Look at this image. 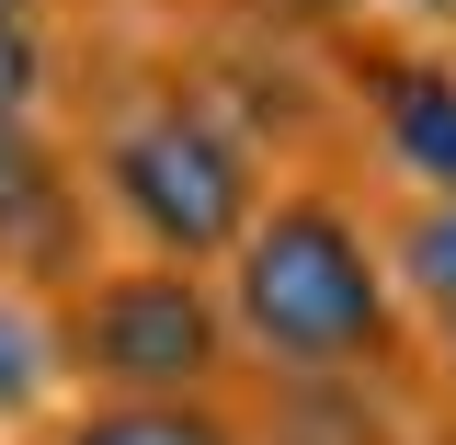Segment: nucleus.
I'll return each mask as SVG.
<instances>
[{"label": "nucleus", "instance_id": "6e6552de", "mask_svg": "<svg viewBox=\"0 0 456 445\" xmlns=\"http://www.w3.org/2000/svg\"><path fill=\"white\" fill-rule=\"evenodd\" d=\"M46 92V57H35V35L23 23H0V126H23V103Z\"/></svg>", "mask_w": 456, "mask_h": 445}, {"label": "nucleus", "instance_id": "f03ea898", "mask_svg": "<svg viewBox=\"0 0 456 445\" xmlns=\"http://www.w3.org/2000/svg\"><path fill=\"white\" fill-rule=\"evenodd\" d=\"M114 194H126V218L149 228L160 251H228L240 228H251V171L228 149L206 114H137L126 137H114Z\"/></svg>", "mask_w": 456, "mask_h": 445}, {"label": "nucleus", "instance_id": "423d86ee", "mask_svg": "<svg viewBox=\"0 0 456 445\" xmlns=\"http://www.w3.org/2000/svg\"><path fill=\"white\" fill-rule=\"evenodd\" d=\"M46 206H57V183H46V161H35V137H23V126H0V240L46 228Z\"/></svg>", "mask_w": 456, "mask_h": 445}, {"label": "nucleus", "instance_id": "1a4fd4ad", "mask_svg": "<svg viewBox=\"0 0 456 445\" xmlns=\"http://www.w3.org/2000/svg\"><path fill=\"white\" fill-rule=\"evenodd\" d=\"M35 389V342H23V320H0V400Z\"/></svg>", "mask_w": 456, "mask_h": 445}, {"label": "nucleus", "instance_id": "20e7f679", "mask_svg": "<svg viewBox=\"0 0 456 445\" xmlns=\"http://www.w3.org/2000/svg\"><path fill=\"white\" fill-rule=\"evenodd\" d=\"M388 137L422 183L456 194V80L445 69H388Z\"/></svg>", "mask_w": 456, "mask_h": 445}, {"label": "nucleus", "instance_id": "f257e3e1", "mask_svg": "<svg viewBox=\"0 0 456 445\" xmlns=\"http://www.w3.org/2000/svg\"><path fill=\"white\" fill-rule=\"evenodd\" d=\"M240 320H251V342H274L285 366H331L354 342H377V263H365V240L331 206H285L240 251Z\"/></svg>", "mask_w": 456, "mask_h": 445}, {"label": "nucleus", "instance_id": "9d476101", "mask_svg": "<svg viewBox=\"0 0 456 445\" xmlns=\"http://www.w3.org/2000/svg\"><path fill=\"white\" fill-rule=\"evenodd\" d=\"M23 12H35V0H0V23H23Z\"/></svg>", "mask_w": 456, "mask_h": 445}, {"label": "nucleus", "instance_id": "7ed1b4c3", "mask_svg": "<svg viewBox=\"0 0 456 445\" xmlns=\"http://www.w3.org/2000/svg\"><path fill=\"white\" fill-rule=\"evenodd\" d=\"M80 354H92V377H114L126 400H183V389L217 377V309L194 297V275H126V285L92 297Z\"/></svg>", "mask_w": 456, "mask_h": 445}, {"label": "nucleus", "instance_id": "0eeeda50", "mask_svg": "<svg viewBox=\"0 0 456 445\" xmlns=\"http://www.w3.org/2000/svg\"><path fill=\"white\" fill-rule=\"evenodd\" d=\"M399 263H411V285H422V297H434V309L456 320V194L411 218V240H399Z\"/></svg>", "mask_w": 456, "mask_h": 445}, {"label": "nucleus", "instance_id": "39448f33", "mask_svg": "<svg viewBox=\"0 0 456 445\" xmlns=\"http://www.w3.org/2000/svg\"><path fill=\"white\" fill-rule=\"evenodd\" d=\"M69 445H228L206 411H183V400H126V411H103V423H80Z\"/></svg>", "mask_w": 456, "mask_h": 445}, {"label": "nucleus", "instance_id": "9b49d317", "mask_svg": "<svg viewBox=\"0 0 456 445\" xmlns=\"http://www.w3.org/2000/svg\"><path fill=\"white\" fill-rule=\"evenodd\" d=\"M422 12H456V0H422Z\"/></svg>", "mask_w": 456, "mask_h": 445}]
</instances>
